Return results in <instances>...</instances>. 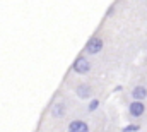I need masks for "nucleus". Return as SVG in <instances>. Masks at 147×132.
I'll return each instance as SVG.
<instances>
[{
	"instance_id": "f257e3e1",
	"label": "nucleus",
	"mask_w": 147,
	"mask_h": 132,
	"mask_svg": "<svg viewBox=\"0 0 147 132\" xmlns=\"http://www.w3.org/2000/svg\"><path fill=\"white\" fill-rule=\"evenodd\" d=\"M103 46H105L103 38H99V36H92V38L87 39V43H86V46H84V52H86L87 55H98V53L103 50Z\"/></svg>"
},
{
	"instance_id": "f03ea898",
	"label": "nucleus",
	"mask_w": 147,
	"mask_h": 132,
	"mask_svg": "<svg viewBox=\"0 0 147 132\" xmlns=\"http://www.w3.org/2000/svg\"><path fill=\"white\" fill-rule=\"evenodd\" d=\"M72 70L75 72V74L84 76V74H87V72L91 70V62L87 60V57H86V55H79V57L74 60Z\"/></svg>"
},
{
	"instance_id": "7ed1b4c3",
	"label": "nucleus",
	"mask_w": 147,
	"mask_h": 132,
	"mask_svg": "<svg viewBox=\"0 0 147 132\" xmlns=\"http://www.w3.org/2000/svg\"><path fill=\"white\" fill-rule=\"evenodd\" d=\"M128 113H130V117H134V118L142 117V115L146 113V105H144V101H132V103L128 105Z\"/></svg>"
},
{
	"instance_id": "20e7f679",
	"label": "nucleus",
	"mask_w": 147,
	"mask_h": 132,
	"mask_svg": "<svg viewBox=\"0 0 147 132\" xmlns=\"http://www.w3.org/2000/svg\"><path fill=\"white\" fill-rule=\"evenodd\" d=\"M75 95L80 99H87V98H91V95H92V88H91L89 84L82 82V84H79V86L75 88Z\"/></svg>"
},
{
	"instance_id": "39448f33",
	"label": "nucleus",
	"mask_w": 147,
	"mask_h": 132,
	"mask_svg": "<svg viewBox=\"0 0 147 132\" xmlns=\"http://www.w3.org/2000/svg\"><path fill=\"white\" fill-rule=\"evenodd\" d=\"M130 96L134 98V101H144V99L147 98V88H146V86H142V84L135 86V88L132 89Z\"/></svg>"
},
{
	"instance_id": "423d86ee",
	"label": "nucleus",
	"mask_w": 147,
	"mask_h": 132,
	"mask_svg": "<svg viewBox=\"0 0 147 132\" xmlns=\"http://www.w3.org/2000/svg\"><path fill=\"white\" fill-rule=\"evenodd\" d=\"M69 132H89V125L84 120H74L69 124Z\"/></svg>"
},
{
	"instance_id": "0eeeda50",
	"label": "nucleus",
	"mask_w": 147,
	"mask_h": 132,
	"mask_svg": "<svg viewBox=\"0 0 147 132\" xmlns=\"http://www.w3.org/2000/svg\"><path fill=\"white\" fill-rule=\"evenodd\" d=\"M65 103H62V101H58V103H55L53 105V108H51V115L55 117V118H60V117H63L65 115Z\"/></svg>"
},
{
	"instance_id": "6e6552de",
	"label": "nucleus",
	"mask_w": 147,
	"mask_h": 132,
	"mask_svg": "<svg viewBox=\"0 0 147 132\" xmlns=\"http://www.w3.org/2000/svg\"><path fill=\"white\" fill-rule=\"evenodd\" d=\"M99 105H101V101H99L98 98H91L89 99V103H87V110L92 113V112H96V110L99 108Z\"/></svg>"
},
{
	"instance_id": "1a4fd4ad",
	"label": "nucleus",
	"mask_w": 147,
	"mask_h": 132,
	"mask_svg": "<svg viewBox=\"0 0 147 132\" xmlns=\"http://www.w3.org/2000/svg\"><path fill=\"white\" fill-rule=\"evenodd\" d=\"M121 131L123 132H139L140 131V125H125Z\"/></svg>"
}]
</instances>
